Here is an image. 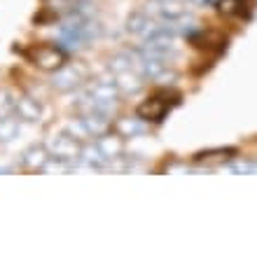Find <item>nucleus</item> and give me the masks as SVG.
Masks as SVG:
<instances>
[{
  "label": "nucleus",
  "instance_id": "f257e3e1",
  "mask_svg": "<svg viewBox=\"0 0 257 257\" xmlns=\"http://www.w3.org/2000/svg\"><path fill=\"white\" fill-rule=\"evenodd\" d=\"M26 59L45 73H56L68 63V52L54 42H35L26 49Z\"/></svg>",
  "mask_w": 257,
  "mask_h": 257
},
{
  "label": "nucleus",
  "instance_id": "f03ea898",
  "mask_svg": "<svg viewBox=\"0 0 257 257\" xmlns=\"http://www.w3.org/2000/svg\"><path fill=\"white\" fill-rule=\"evenodd\" d=\"M180 96L178 94H171V91H162V94H155L145 98V101L136 108V117H141L143 122H162L164 117L169 115V110L173 108L178 103Z\"/></svg>",
  "mask_w": 257,
  "mask_h": 257
},
{
  "label": "nucleus",
  "instance_id": "7ed1b4c3",
  "mask_svg": "<svg viewBox=\"0 0 257 257\" xmlns=\"http://www.w3.org/2000/svg\"><path fill=\"white\" fill-rule=\"evenodd\" d=\"M89 82V68L82 61H68L63 68L52 73V87L56 91H75Z\"/></svg>",
  "mask_w": 257,
  "mask_h": 257
},
{
  "label": "nucleus",
  "instance_id": "20e7f679",
  "mask_svg": "<svg viewBox=\"0 0 257 257\" xmlns=\"http://www.w3.org/2000/svg\"><path fill=\"white\" fill-rule=\"evenodd\" d=\"M141 49L145 52V54H150V56H157V59H164V61H169L171 56H176L178 35L164 26L159 33L150 35L148 40H141Z\"/></svg>",
  "mask_w": 257,
  "mask_h": 257
},
{
  "label": "nucleus",
  "instance_id": "39448f33",
  "mask_svg": "<svg viewBox=\"0 0 257 257\" xmlns=\"http://www.w3.org/2000/svg\"><path fill=\"white\" fill-rule=\"evenodd\" d=\"M124 28H126L128 35H134V38H138V40H148L150 35L159 33L164 28V21L155 19L150 12H145V10H134V12L126 17V24H124Z\"/></svg>",
  "mask_w": 257,
  "mask_h": 257
},
{
  "label": "nucleus",
  "instance_id": "423d86ee",
  "mask_svg": "<svg viewBox=\"0 0 257 257\" xmlns=\"http://www.w3.org/2000/svg\"><path fill=\"white\" fill-rule=\"evenodd\" d=\"M82 145L84 143L77 141L75 136L66 134H56L54 138H49L47 141V150L49 155L56 157V159H61V162H68V164H77L80 162V155H82Z\"/></svg>",
  "mask_w": 257,
  "mask_h": 257
},
{
  "label": "nucleus",
  "instance_id": "0eeeda50",
  "mask_svg": "<svg viewBox=\"0 0 257 257\" xmlns=\"http://www.w3.org/2000/svg\"><path fill=\"white\" fill-rule=\"evenodd\" d=\"M110 77L117 84L122 96H134L145 87V77L141 75V70L136 66H119L115 70H110Z\"/></svg>",
  "mask_w": 257,
  "mask_h": 257
},
{
  "label": "nucleus",
  "instance_id": "6e6552de",
  "mask_svg": "<svg viewBox=\"0 0 257 257\" xmlns=\"http://www.w3.org/2000/svg\"><path fill=\"white\" fill-rule=\"evenodd\" d=\"M96 145H98V150H101V155L105 157L108 162H112V159H119V157H124L126 138L117 134L115 128H110L108 134H103L101 138H96Z\"/></svg>",
  "mask_w": 257,
  "mask_h": 257
},
{
  "label": "nucleus",
  "instance_id": "1a4fd4ad",
  "mask_svg": "<svg viewBox=\"0 0 257 257\" xmlns=\"http://www.w3.org/2000/svg\"><path fill=\"white\" fill-rule=\"evenodd\" d=\"M14 117L19 122H28L35 124L42 119V103L33 96H21L17 98V105H14Z\"/></svg>",
  "mask_w": 257,
  "mask_h": 257
},
{
  "label": "nucleus",
  "instance_id": "9d476101",
  "mask_svg": "<svg viewBox=\"0 0 257 257\" xmlns=\"http://www.w3.org/2000/svg\"><path fill=\"white\" fill-rule=\"evenodd\" d=\"M49 150L47 145H33V148H28L26 152H24V157H21V169L24 171H33V173H38V171H45V166H47L49 162Z\"/></svg>",
  "mask_w": 257,
  "mask_h": 257
},
{
  "label": "nucleus",
  "instance_id": "9b49d317",
  "mask_svg": "<svg viewBox=\"0 0 257 257\" xmlns=\"http://www.w3.org/2000/svg\"><path fill=\"white\" fill-rule=\"evenodd\" d=\"M190 42L203 52H217V49L224 47V35L217 33V31H201V33L190 35Z\"/></svg>",
  "mask_w": 257,
  "mask_h": 257
},
{
  "label": "nucleus",
  "instance_id": "f8f14e48",
  "mask_svg": "<svg viewBox=\"0 0 257 257\" xmlns=\"http://www.w3.org/2000/svg\"><path fill=\"white\" fill-rule=\"evenodd\" d=\"M112 128L124 138H138L145 131V122L141 117H119V119L112 122Z\"/></svg>",
  "mask_w": 257,
  "mask_h": 257
},
{
  "label": "nucleus",
  "instance_id": "ddd939ff",
  "mask_svg": "<svg viewBox=\"0 0 257 257\" xmlns=\"http://www.w3.org/2000/svg\"><path fill=\"white\" fill-rule=\"evenodd\" d=\"M238 152L234 148H222V150H208V152H199L194 157L196 164H203V166H215V164H224L234 159Z\"/></svg>",
  "mask_w": 257,
  "mask_h": 257
},
{
  "label": "nucleus",
  "instance_id": "4468645a",
  "mask_svg": "<svg viewBox=\"0 0 257 257\" xmlns=\"http://www.w3.org/2000/svg\"><path fill=\"white\" fill-rule=\"evenodd\" d=\"M19 134V119L17 117H5V119H0V143H7L17 138Z\"/></svg>",
  "mask_w": 257,
  "mask_h": 257
},
{
  "label": "nucleus",
  "instance_id": "2eb2a0df",
  "mask_svg": "<svg viewBox=\"0 0 257 257\" xmlns=\"http://www.w3.org/2000/svg\"><path fill=\"white\" fill-rule=\"evenodd\" d=\"M243 7V0H215V10L222 17H236Z\"/></svg>",
  "mask_w": 257,
  "mask_h": 257
},
{
  "label": "nucleus",
  "instance_id": "dca6fc26",
  "mask_svg": "<svg viewBox=\"0 0 257 257\" xmlns=\"http://www.w3.org/2000/svg\"><path fill=\"white\" fill-rule=\"evenodd\" d=\"M14 105H17V98L7 89H0V119L14 115Z\"/></svg>",
  "mask_w": 257,
  "mask_h": 257
}]
</instances>
